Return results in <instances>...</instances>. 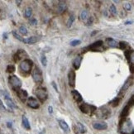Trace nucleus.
Returning a JSON list of instances; mask_svg holds the SVG:
<instances>
[{
	"instance_id": "a19ab883",
	"label": "nucleus",
	"mask_w": 134,
	"mask_h": 134,
	"mask_svg": "<svg viewBox=\"0 0 134 134\" xmlns=\"http://www.w3.org/2000/svg\"><path fill=\"white\" fill-rule=\"evenodd\" d=\"M48 112H49V113H53V108H52L51 106H49L48 107Z\"/></svg>"
},
{
	"instance_id": "c9c22d12",
	"label": "nucleus",
	"mask_w": 134,
	"mask_h": 134,
	"mask_svg": "<svg viewBox=\"0 0 134 134\" xmlns=\"http://www.w3.org/2000/svg\"><path fill=\"white\" fill-rule=\"evenodd\" d=\"M123 8L127 11H130V9H131V4L130 3H125L124 6H123Z\"/></svg>"
},
{
	"instance_id": "e433bc0d",
	"label": "nucleus",
	"mask_w": 134,
	"mask_h": 134,
	"mask_svg": "<svg viewBox=\"0 0 134 134\" xmlns=\"http://www.w3.org/2000/svg\"><path fill=\"white\" fill-rule=\"evenodd\" d=\"M30 23L31 24V25H37V19L36 18H31V20H30Z\"/></svg>"
},
{
	"instance_id": "1a4fd4ad",
	"label": "nucleus",
	"mask_w": 134,
	"mask_h": 134,
	"mask_svg": "<svg viewBox=\"0 0 134 134\" xmlns=\"http://www.w3.org/2000/svg\"><path fill=\"white\" fill-rule=\"evenodd\" d=\"M67 9V3L65 1H60L57 4V8H56V12L57 13H62Z\"/></svg>"
},
{
	"instance_id": "7ed1b4c3",
	"label": "nucleus",
	"mask_w": 134,
	"mask_h": 134,
	"mask_svg": "<svg viewBox=\"0 0 134 134\" xmlns=\"http://www.w3.org/2000/svg\"><path fill=\"white\" fill-rule=\"evenodd\" d=\"M34 93H35V94L37 95V97L42 102H44V101L46 100L47 95H48V94H47V91H46V89L45 88H43V87H37L35 89Z\"/></svg>"
},
{
	"instance_id": "aec40b11",
	"label": "nucleus",
	"mask_w": 134,
	"mask_h": 134,
	"mask_svg": "<svg viewBox=\"0 0 134 134\" xmlns=\"http://www.w3.org/2000/svg\"><path fill=\"white\" fill-rule=\"evenodd\" d=\"M107 43H108V45L110 47H117L118 45H119L118 42H116L115 40L112 39V38H108V39H107Z\"/></svg>"
},
{
	"instance_id": "a211bd4d",
	"label": "nucleus",
	"mask_w": 134,
	"mask_h": 134,
	"mask_svg": "<svg viewBox=\"0 0 134 134\" xmlns=\"http://www.w3.org/2000/svg\"><path fill=\"white\" fill-rule=\"evenodd\" d=\"M38 41V38L37 37H28L26 38V39H23L22 42L26 43V44H34Z\"/></svg>"
},
{
	"instance_id": "473e14b6",
	"label": "nucleus",
	"mask_w": 134,
	"mask_h": 134,
	"mask_svg": "<svg viewBox=\"0 0 134 134\" xmlns=\"http://www.w3.org/2000/svg\"><path fill=\"white\" fill-rule=\"evenodd\" d=\"M133 60H134V51H130V56H129V62H131V64H133Z\"/></svg>"
},
{
	"instance_id": "393cba45",
	"label": "nucleus",
	"mask_w": 134,
	"mask_h": 134,
	"mask_svg": "<svg viewBox=\"0 0 134 134\" xmlns=\"http://www.w3.org/2000/svg\"><path fill=\"white\" fill-rule=\"evenodd\" d=\"M109 11H110V13L113 16H116V15H117V8H116V7L113 5V4H112V5L110 6Z\"/></svg>"
},
{
	"instance_id": "412c9836",
	"label": "nucleus",
	"mask_w": 134,
	"mask_h": 134,
	"mask_svg": "<svg viewBox=\"0 0 134 134\" xmlns=\"http://www.w3.org/2000/svg\"><path fill=\"white\" fill-rule=\"evenodd\" d=\"M102 45H103V42H102V41H98V42L93 43L91 46H89V48L91 49V50H95L96 48H98V47L101 46Z\"/></svg>"
},
{
	"instance_id": "f257e3e1",
	"label": "nucleus",
	"mask_w": 134,
	"mask_h": 134,
	"mask_svg": "<svg viewBox=\"0 0 134 134\" xmlns=\"http://www.w3.org/2000/svg\"><path fill=\"white\" fill-rule=\"evenodd\" d=\"M120 132L122 134H133V126L131 120L128 119H124L120 123Z\"/></svg>"
},
{
	"instance_id": "dca6fc26",
	"label": "nucleus",
	"mask_w": 134,
	"mask_h": 134,
	"mask_svg": "<svg viewBox=\"0 0 134 134\" xmlns=\"http://www.w3.org/2000/svg\"><path fill=\"white\" fill-rule=\"evenodd\" d=\"M133 77H131V78H128L127 79L126 81H125V83L123 84V86L122 87V91H125V90H127L130 87V85H132V83H133Z\"/></svg>"
},
{
	"instance_id": "09e8293b",
	"label": "nucleus",
	"mask_w": 134,
	"mask_h": 134,
	"mask_svg": "<svg viewBox=\"0 0 134 134\" xmlns=\"http://www.w3.org/2000/svg\"><path fill=\"white\" fill-rule=\"evenodd\" d=\"M40 134H43V133H40Z\"/></svg>"
},
{
	"instance_id": "79ce46f5",
	"label": "nucleus",
	"mask_w": 134,
	"mask_h": 134,
	"mask_svg": "<svg viewBox=\"0 0 134 134\" xmlns=\"http://www.w3.org/2000/svg\"><path fill=\"white\" fill-rule=\"evenodd\" d=\"M132 22H131V21H128V22H125V24H126V25H129V24H131Z\"/></svg>"
},
{
	"instance_id": "49530a36",
	"label": "nucleus",
	"mask_w": 134,
	"mask_h": 134,
	"mask_svg": "<svg viewBox=\"0 0 134 134\" xmlns=\"http://www.w3.org/2000/svg\"><path fill=\"white\" fill-rule=\"evenodd\" d=\"M119 2L120 1H119V0H118V1H117V0H114V3H119Z\"/></svg>"
},
{
	"instance_id": "9d476101",
	"label": "nucleus",
	"mask_w": 134,
	"mask_h": 134,
	"mask_svg": "<svg viewBox=\"0 0 134 134\" xmlns=\"http://www.w3.org/2000/svg\"><path fill=\"white\" fill-rule=\"evenodd\" d=\"M68 77H69L70 86L74 87V85H75V72H74L73 70H70L69 72V74H68Z\"/></svg>"
},
{
	"instance_id": "7c9ffc66",
	"label": "nucleus",
	"mask_w": 134,
	"mask_h": 134,
	"mask_svg": "<svg viewBox=\"0 0 134 134\" xmlns=\"http://www.w3.org/2000/svg\"><path fill=\"white\" fill-rule=\"evenodd\" d=\"M14 70H15V66L13 65H9L8 68H7V71L9 72V73H13V72H14Z\"/></svg>"
},
{
	"instance_id": "ddd939ff",
	"label": "nucleus",
	"mask_w": 134,
	"mask_h": 134,
	"mask_svg": "<svg viewBox=\"0 0 134 134\" xmlns=\"http://www.w3.org/2000/svg\"><path fill=\"white\" fill-rule=\"evenodd\" d=\"M17 96L19 97V99H21L22 102H25L28 99V92L25 89H18L17 90Z\"/></svg>"
},
{
	"instance_id": "2eb2a0df",
	"label": "nucleus",
	"mask_w": 134,
	"mask_h": 134,
	"mask_svg": "<svg viewBox=\"0 0 134 134\" xmlns=\"http://www.w3.org/2000/svg\"><path fill=\"white\" fill-rule=\"evenodd\" d=\"M59 125H60L61 129H62L64 132H65V133H69L70 132L69 126H68V124L64 121V120H59Z\"/></svg>"
},
{
	"instance_id": "5701e85b",
	"label": "nucleus",
	"mask_w": 134,
	"mask_h": 134,
	"mask_svg": "<svg viewBox=\"0 0 134 134\" xmlns=\"http://www.w3.org/2000/svg\"><path fill=\"white\" fill-rule=\"evenodd\" d=\"M79 17H80V20L82 21H85L88 17V11L87 10H82L79 14Z\"/></svg>"
},
{
	"instance_id": "de8ad7c7",
	"label": "nucleus",
	"mask_w": 134,
	"mask_h": 134,
	"mask_svg": "<svg viewBox=\"0 0 134 134\" xmlns=\"http://www.w3.org/2000/svg\"><path fill=\"white\" fill-rule=\"evenodd\" d=\"M16 3H21V1H17Z\"/></svg>"
},
{
	"instance_id": "423d86ee",
	"label": "nucleus",
	"mask_w": 134,
	"mask_h": 134,
	"mask_svg": "<svg viewBox=\"0 0 134 134\" xmlns=\"http://www.w3.org/2000/svg\"><path fill=\"white\" fill-rule=\"evenodd\" d=\"M79 108H80L81 112L86 113V114H92L93 112L96 110V108L94 106L89 105L87 104H83L82 105L79 106Z\"/></svg>"
},
{
	"instance_id": "bb28decb",
	"label": "nucleus",
	"mask_w": 134,
	"mask_h": 134,
	"mask_svg": "<svg viewBox=\"0 0 134 134\" xmlns=\"http://www.w3.org/2000/svg\"><path fill=\"white\" fill-rule=\"evenodd\" d=\"M128 113H129V105H127V106H125V108H123V110H122V116L125 117V116H127L128 114Z\"/></svg>"
},
{
	"instance_id": "4be33fe9",
	"label": "nucleus",
	"mask_w": 134,
	"mask_h": 134,
	"mask_svg": "<svg viewBox=\"0 0 134 134\" xmlns=\"http://www.w3.org/2000/svg\"><path fill=\"white\" fill-rule=\"evenodd\" d=\"M77 130H78L80 133H86V128L81 122H77Z\"/></svg>"
},
{
	"instance_id": "f03ea898",
	"label": "nucleus",
	"mask_w": 134,
	"mask_h": 134,
	"mask_svg": "<svg viewBox=\"0 0 134 134\" xmlns=\"http://www.w3.org/2000/svg\"><path fill=\"white\" fill-rule=\"evenodd\" d=\"M8 81L11 86L13 87V89L15 90H18L20 88L22 87V81L18 77H17L16 75H11L8 78Z\"/></svg>"
},
{
	"instance_id": "2f4dec72",
	"label": "nucleus",
	"mask_w": 134,
	"mask_h": 134,
	"mask_svg": "<svg viewBox=\"0 0 134 134\" xmlns=\"http://www.w3.org/2000/svg\"><path fill=\"white\" fill-rule=\"evenodd\" d=\"M81 43V41L80 40H74L72 41L71 42H70V45H71L72 46H78Z\"/></svg>"
},
{
	"instance_id": "72a5a7b5",
	"label": "nucleus",
	"mask_w": 134,
	"mask_h": 134,
	"mask_svg": "<svg viewBox=\"0 0 134 134\" xmlns=\"http://www.w3.org/2000/svg\"><path fill=\"white\" fill-rule=\"evenodd\" d=\"M13 35L14 36L16 39H17L18 41H20V42H22V41H23V38H22L21 37H20V36L17 32H16V31H13Z\"/></svg>"
},
{
	"instance_id": "6ab92c4d",
	"label": "nucleus",
	"mask_w": 134,
	"mask_h": 134,
	"mask_svg": "<svg viewBox=\"0 0 134 134\" xmlns=\"http://www.w3.org/2000/svg\"><path fill=\"white\" fill-rule=\"evenodd\" d=\"M22 125H23V127L27 130H30L31 126H30V123H29L28 119H27L26 116H22Z\"/></svg>"
},
{
	"instance_id": "58836bf2",
	"label": "nucleus",
	"mask_w": 134,
	"mask_h": 134,
	"mask_svg": "<svg viewBox=\"0 0 134 134\" xmlns=\"http://www.w3.org/2000/svg\"><path fill=\"white\" fill-rule=\"evenodd\" d=\"M93 21H94V18L91 17L90 18H89V20H88V22H87V25L88 26H89V25H92V23H93Z\"/></svg>"
},
{
	"instance_id": "0eeeda50",
	"label": "nucleus",
	"mask_w": 134,
	"mask_h": 134,
	"mask_svg": "<svg viewBox=\"0 0 134 134\" xmlns=\"http://www.w3.org/2000/svg\"><path fill=\"white\" fill-rule=\"evenodd\" d=\"M1 93L3 94V95L4 96V99H5L6 104H8V106L9 107V108H16V105H15L14 102H13V101L12 100V99L10 98L9 94H8L6 91H3H3H2Z\"/></svg>"
},
{
	"instance_id": "f3484780",
	"label": "nucleus",
	"mask_w": 134,
	"mask_h": 134,
	"mask_svg": "<svg viewBox=\"0 0 134 134\" xmlns=\"http://www.w3.org/2000/svg\"><path fill=\"white\" fill-rule=\"evenodd\" d=\"M81 61H82V56H78L74 59V62H73V66L75 70H78L79 67H80V64H81Z\"/></svg>"
},
{
	"instance_id": "37998d69",
	"label": "nucleus",
	"mask_w": 134,
	"mask_h": 134,
	"mask_svg": "<svg viewBox=\"0 0 134 134\" xmlns=\"http://www.w3.org/2000/svg\"><path fill=\"white\" fill-rule=\"evenodd\" d=\"M8 128H11V127H12V123H11V122H8Z\"/></svg>"
},
{
	"instance_id": "a18cd8bd",
	"label": "nucleus",
	"mask_w": 134,
	"mask_h": 134,
	"mask_svg": "<svg viewBox=\"0 0 134 134\" xmlns=\"http://www.w3.org/2000/svg\"><path fill=\"white\" fill-rule=\"evenodd\" d=\"M96 32H97V31H94V32H93V33L91 34V35H92V36H93V35H94V34L96 33Z\"/></svg>"
},
{
	"instance_id": "c85d7f7f",
	"label": "nucleus",
	"mask_w": 134,
	"mask_h": 134,
	"mask_svg": "<svg viewBox=\"0 0 134 134\" xmlns=\"http://www.w3.org/2000/svg\"><path fill=\"white\" fill-rule=\"evenodd\" d=\"M41 61H42V64L44 65V66H46L47 65V59L45 55H42V57H41Z\"/></svg>"
},
{
	"instance_id": "ea45409f",
	"label": "nucleus",
	"mask_w": 134,
	"mask_h": 134,
	"mask_svg": "<svg viewBox=\"0 0 134 134\" xmlns=\"http://www.w3.org/2000/svg\"><path fill=\"white\" fill-rule=\"evenodd\" d=\"M51 85H52V86L54 87V89H55L56 91V92H58V88H57V86H56V83L54 82V81H52V82H51Z\"/></svg>"
},
{
	"instance_id": "39448f33",
	"label": "nucleus",
	"mask_w": 134,
	"mask_h": 134,
	"mask_svg": "<svg viewBox=\"0 0 134 134\" xmlns=\"http://www.w3.org/2000/svg\"><path fill=\"white\" fill-rule=\"evenodd\" d=\"M32 78L33 80L37 84H42L43 82V76L42 70L38 67H35V69L32 71Z\"/></svg>"
},
{
	"instance_id": "f704fd0d",
	"label": "nucleus",
	"mask_w": 134,
	"mask_h": 134,
	"mask_svg": "<svg viewBox=\"0 0 134 134\" xmlns=\"http://www.w3.org/2000/svg\"><path fill=\"white\" fill-rule=\"evenodd\" d=\"M119 98H116V99H114L112 102H111V104H113L112 105H113V107H116V106H117L118 104H119Z\"/></svg>"
},
{
	"instance_id": "f8f14e48",
	"label": "nucleus",
	"mask_w": 134,
	"mask_h": 134,
	"mask_svg": "<svg viewBox=\"0 0 134 134\" xmlns=\"http://www.w3.org/2000/svg\"><path fill=\"white\" fill-rule=\"evenodd\" d=\"M110 114V112L108 109H107L105 108H102L99 110H98L97 116L98 118H100V119H104V118H108V116Z\"/></svg>"
},
{
	"instance_id": "6e6552de",
	"label": "nucleus",
	"mask_w": 134,
	"mask_h": 134,
	"mask_svg": "<svg viewBox=\"0 0 134 134\" xmlns=\"http://www.w3.org/2000/svg\"><path fill=\"white\" fill-rule=\"evenodd\" d=\"M28 105L33 109H37L39 108V103L33 97H29L28 99Z\"/></svg>"
},
{
	"instance_id": "c756f323",
	"label": "nucleus",
	"mask_w": 134,
	"mask_h": 134,
	"mask_svg": "<svg viewBox=\"0 0 134 134\" xmlns=\"http://www.w3.org/2000/svg\"><path fill=\"white\" fill-rule=\"evenodd\" d=\"M127 46H128V42H121L119 43V47H120V49L125 50V49H126V47H127Z\"/></svg>"
},
{
	"instance_id": "b1692460",
	"label": "nucleus",
	"mask_w": 134,
	"mask_h": 134,
	"mask_svg": "<svg viewBox=\"0 0 134 134\" xmlns=\"http://www.w3.org/2000/svg\"><path fill=\"white\" fill-rule=\"evenodd\" d=\"M31 14H32V9L31 8H28L25 11V17L29 18V17H31Z\"/></svg>"
},
{
	"instance_id": "c03bdc74",
	"label": "nucleus",
	"mask_w": 134,
	"mask_h": 134,
	"mask_svg": "<svg viewBox=\"0 0 134 134\" xmlns=\"http://www.w3.org/2000/svg\"><path fill=\"white\" fill-rule=\"evenodd\" d=\"M3 37H4V38L6 39V38H7V33H4V34H3Z\"/></svg>"
},
{
	"instance_id": "4468645a",
	"label": "nucleus",
	"mask_w": 134,
	"mask_h": 134,
	"mask_svg": "<svg viewBox=\"0 0 134 134\" xmlns=\"http://www.w3.org/2000/svg\"><path fill=\"white\" fill-rule=\"evenodd\" d=\"M71 94L73 96L74 99L75 100L77 103H79V102H82L83 100V98L81 96V94L77 91V90H72L71 91Z\"/></svg>"
},
{
	"instance_id": "4c0bfd02",
	"label": "nucleus",
	"mask_w": 134,
	"mask_h": 134,
	"mask_svg": "<svg viewBox=\"0 0 134 134\" xmlns=\"http://www.w3.org/2000/svg\"><path fill=\"white\" fill-rule=\"evenodd\" d=\"M0 109H1L2 111H6V108L3 104V102L1 101V99H0Z\"/></svg>"
},
{
	"instance_id": "9b49d317",
	"label": "nucleus",
	"mask_w": 134,
	"mask_h": 134,
	"mask_svg": "<svg viewBox=\"0 0 134 134\" xmlns=\"http://www.w3.org/2000/svg\"><path fill=\"white\" fill-rule=\"evenodd\" d=\"M93 127L97 130H105L108 128V125L104 122H95L93 123Z\"/></svg>"
},
{
	"instance_id": "a878e982",
	"label": "nucleus",
	"mask_w": 134,
	"mask_h": 134,
	"mask_svg": "<svg viewBox=\"0 0 134 134\" xmlns=\"http://www.w3.org/2000/svg\"><path fill=\"white\" fill-rule=\"evenodd\" d=\"M19 31H20V33H22V35H24V36L28 35V29H27L26 28H25L24 26L20 27V28H19Z\"/></svg>"
},
{
	"instance_id": "20e7f679",
	"label": "nucleus",
	"mask_w": 134,
	"mask_h": 134,
	"mask_svg": "<svg viewBox=\"0 0 134 134\" xmlns=\"http://www.w3.org/2000/svg\"><path fill=\"white\" fill-rule=\"evenodd\" d=\"M31 67H32V61L29 60V59H26V60H22L21 64H20V69L25 73H30Z\"/></svg>"
},
{
	"instance_id": "cd10ccee",
	"label": "nucleus",
	"mask_w": 134,
	"mask_h": 134,
	"mask_svg": "<svg viewBox=\"0 0 134 134\" xmlns=\"http://www.w3.org/2000/svg\"><path fill=\"white\" fill-rule=\"evenodd\" d=\"M74 21V16L71 15L70 17L69 20H68V22H67V27H68V28H70V27L71 26L72 24H73Z\"/></svg>"
}]
</instances>
